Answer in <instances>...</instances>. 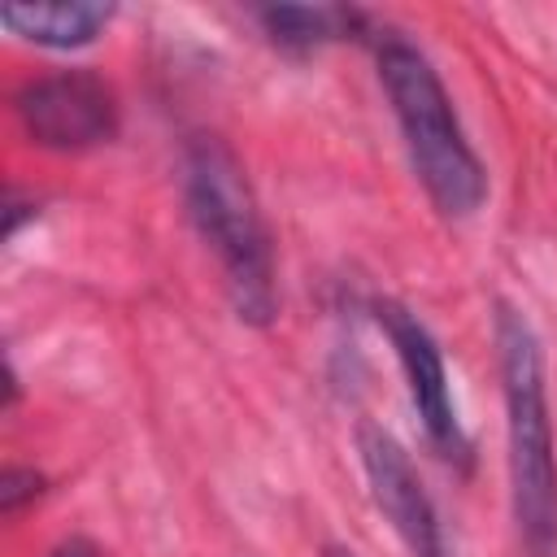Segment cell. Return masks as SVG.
<instances>
[{
    "label": "cell",
    "mask_w": 557,
    "mask_h": 557,
    "mask_svg": "<svg viewBox=\"0 0 557 557\" xmlns=\"http://www.w3.org/2000/svg\"><path fill=\"white\" fill-rule=\"evenodd\" d=\"M379 83L392 100L409 161L431 205L444 218H470L487 196V174L461 131V117L435 65L409 39L387 35L379 39Z\"/></svg>",
    "instance_id": "3957f363"
},
{
    "label": "cell",
    "mask_w": 557,
    "mask_h": 557,
    "mask_svg": "<svg viewBox=\"0 0 557 557\" xmlns=\"http://www.w3.org/2000/svg\"><path fill=\"white\" fill-rule=\"evenodd\" d=\"M44 492V474L26 470V466H9L4 470V483H0V509L4 513H17L26 500H35Z\"/></svg>",
    "instance_id": "9c48e42d"
},
{
    "label": "cell",
    "mask_w": 557,
    "mask_h": 557,
    "mask_svg": "<svg viewBox=\"0 0 557 557\" xmlns=\"http://www.w3.org/2000/svg\"><path fill=\"white\" fill-rule=\"evenodd\" d=\"M374 318L379 326L387 331L392 348H396V361L405 370V383H409V400L431 435V444L440 448V457H453V461H470V444L461 435V422H457V409H453V392H448V370H444V352L435 344V335L396 300H379L374 305Z\"/></svg>",
    "instance_id": "8992f818"
},
{
    "label": "cell",
    "mask_w": 557,
    "mask_h": 557,
    "mask_svg": "<svg viewBox=\"0 0 557 557\" xmlns=\"http://www.w3.org/2000/svg\"><path fill=\"white\" fill-rule=\"evenodd\" d=\"M496 357L509 435V505L527 557H557V444L544 392V352L531 322L496 305Z\"/></svg>",
    "instance_id": "7a4b0ae2"
},
{
    "label": "cell",
    "mask_w": 557,
    "mask_h": 557,
    "mask_svg": "<svg viewBox=\"0 0 557 557\" xmlns=\"http://www.w3.org/2000/svg\"><path fill=\"white\" fill-rule=\"evenodd\" d=\"M257 17L274 44L296 48V52L357 35L366 26L357 9H339V4H270V9H257Z\"/></svg>",
    "instance_id": "ba28073f"
},
{
    "label": "cell",
    "mask_w": 557,
    "mask_h": 557,
    "mask_svg": "<svg viewBox=\"0 0 557 557\" xmlns=\"http://www.w3.org/2000/svg\"><path fill=\"white\" fill-rule=\"evenodd\" d=\"M183 200L196 235L213 248L231 305L244 322L265 326L278 313L274 248L257 191L239 157L218 135H191L183 148Z\"/></svg>",
    "instance_id": "6da1fadb"
},
{
    "label": "cell",
    "mask_w": 557,
    "mask_h": 557,
    "mask_svg": "<svg viewBox=\"0 0 557 557\" xmlns=\"http://www.w3.org/2000/svg\"><path fill=\"white\" fill-rule=\"evenodd\" d=\"M357 453H361V470L370 479V496L383 509V518L392 522V531L400 535V544L409 548V557H448L435 500L422 487V479H418L409 453L396 444V435L383 431L379 422H357Z\"/></svg>",
    "instance_id": "5b68a950"
},
{
    "label": "cell",
    "mask_w": 557,
    "mask_h": 557,
    "mask_svg": "<svg viewBox=\"0 0 557 557\" xmlns=\"http://www.w3.org/2000/svg\"><path fill=\"white\" fill-rule=\"evenodd\" d=\"M322 557H357V553H352V548H344V544H331Z\"/></svg>",
    "instance_id": "8fae6325"
},
{
    "label": "cell",
    "mask_w": 557,
    "mask_h": 557,
    "mask_svg": "<svg viewBox=\"0 0 557 557\" xmlns=\"http://www.w3.org/2000/svg\"><path fill=\"white\" fill-rule=\"evenodd\" d=\"M109 17H113V4L104 0H52V4L9 0L0 4V22L39 48H83L109 26Z\"/></svg>",
    "instance_id": "52a82bcc"
},
{
    "label": "cell",
    "mask_w": 557,
    "mask_h": 557,
    "mask_svg": "<svg viewBox=\"0 0 557 557\" xmlns=\"http://www.w3.org/2000/svg\"><path fill=\"white\" fill-rule=\"evenodd\" d=\"M48 557H104V553H100V548H96L87 535H70V540H61V544H57Z\"/></svg>",
    "instance_id": "30bf717a"
},
{
    "label": "cell",
    "mask_w": 557,
    "mask_h": 557,
    "mask_svg": "<svg viewBox=\"0 0 557 557\" xmlns=\"http://www.w3.org/2000/svg\"><path fill=\"white\" fill-rule=\"evenodd\" d=\"M13 113L39 148L57 152H83L117 135V96L91 70H57L26 83L13 96Z\"/></svg>",
    "instance_id": "277c9868"
}]
</instances>
